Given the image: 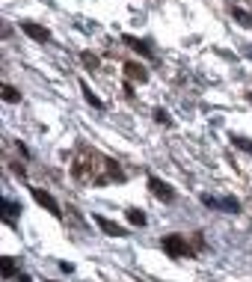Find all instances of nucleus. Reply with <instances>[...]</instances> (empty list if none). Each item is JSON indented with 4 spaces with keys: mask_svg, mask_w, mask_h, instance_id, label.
I'll list each match as a JSON object with an SVG mask.
<instances>
[{
    "mask_svg": "<svg viewBox=\"0 0 252 282\" xmlns=\"http://www.w3.org/2000/svg\"><path fill=\"white\" fill-rule=\"evenodd\" d=\"M125 77L134 80V83H146V80H149V71H146L140 62H125Z\"/></svg>",
    "mask_w": 252,
    "mask_h": 282,
    "instance_id": "0eeeda50",
    "label": "nucleus"
},
{
    "mask_svg": "<svg viewBox=\"0 0 252 282\" xmlns=\"http://www.w3.org/2000/svg\"><path fill=\"white\" fill-rule=\"evenodd\" d=\"M128 220H131L134 226H146V214H143V211H137V208H131V211H128Z\"/></svg>",
    "mask_w": 252,
    "mask_h": 282,
    "instance_id": "4468645a",
    "label": "nucleus"
},
{
    "mask_svg": "<svg viewBox=\"0 0 252 282\" xmlns=\"http://www.w3.org/2000/svg\"><path fill=\"white\" fill-rule=\"evenodd\" d=\"M232 18L244 27V30H252V12H247V9H241V6H232Z\"/></svg>",
    "mask_w": 252,
    "mask_h": 282,
    "instance_id": "1a4fd4ad",
    "label": "nucleus"
},
{
    "mask_svg": "<svg viewBox=\"0 0 252 282\" xmlns=\"http://www.w3.org/2000/svg\"><path fill=\"white\" fill-rule=\"evenodd\" d=\"M71 175L80 184H92V187H104L113 181H125V172L119 169V164L113 158H104L101 152L89 149L86 143L77 146L74 158H71Z\"/></svg>",
    "mask_w": 252,
    "mask_h": 282,
    "instance_id": "f257e3e1",
    "label": "nucleus"
},
{
    "mask_svg": "<svg viewBox=\"0 0 252 282\" xmlns=\"http://www.w3.org/2000/svg\"><path fill=\"white\" fill-rule=\"evenodd\" d=\"M80 62H83V65H86L89 71H95V68L101 65V62H98V56H95L92 51H80Z\"/></svg>",
    "mask_w": 252,
    "mask_h": 282,
    "instance_id": "9b49d317",
    "label": "nucleus"
},
{
    "mask_svg": "<svg viewBox=\"0 0 252 282\" xmlns=\"http://www.w3.org/2000/svg\"><path fill=\"white\" fill-rule=\"evenodd\" d=\"M154 122H160V125H172V119H169V113H166L163 107L154 110Z\"/></svg>",
    "mask_w": 252,
    "mask_h": 282,
    "instance_id": "2eb2a0df",
    "label": "nucleus"
},
{
    "mask_svg": "<svg viewBox=\"0 0 252 282\" xmlns=\"http://www.w3.org/2000/svg\"><path fill=\"white\" fill-rule=\"evenodd\" d=\"M149 187H151V193H154L157 199H163V202H172V199H175V190H172V187H169L166 181L154 178V175L149 178Z\"/></svg>",
    "mask_w": 252,
    "mask_h": 282,
    "instance_id": "423d86ee",
    "label": "nucleus"
},
{
    "mask_svg": "<svg viewBox=\"0 0 252 282\" xmlns=\"http://www.w3.org/2000/svg\"><path fill=\"white\" fill-rule=\"evenodd\" d=\"M92 220H95V226H98V229H101L107 238H125V235H128V232H125V229H122L116 220H110V217H101V214H95Z\"/></svg>",
    "mask_w": 252,
    "mask_h": 282,
    "instance_id": "20e7f679",
    "label": "nucleus"
},
{
    "mask_svg": "<svg viewBox=\"0 0 252 282\" xmlns=\"http://www.w3.org/2000/svg\"><path fill=\"white\" fill-rule=\"evenodd\" d=\"M163 253L169 256V259H193L196 256V250L187 244V238L184 235H163Z\"/></svg>",
    "mask_w": 252,
    "mask_h": 282,
    "instance_id": "f03ea898",
    "label": "nucleus"
},
{
    "mask_svg": "<svg viewBox=\"0 0 252 282\" xmlns=\"http://www.w3.org/2000/svg\"><path fill=\"white\" fill-rule=\"evenodd\" d=\"M247 98H250V101H252V92H247Z\"/></svg>",
    "mask_w": 252,
    "mask_h": 282,
    "instance_id": "6ab92c4d",
    "label": "nucleus"
},
{
    "mask_svg": "<svg viewBox=\"0 0 252 282\" xmlns=\"http://www.w3.org/2000/svg\"><path fill=\"white\" fill-rule=\"evenodd\" d=\"M202 202H205L208 208H223V202H220V199H214V196H208V193H202Z\"/></svg>",
    "mask_w": 252,
    "mask_h": 282,
    "instance_id": "f3484780",
    "label": "nucleus"
},
{
    "mask_svg": "<svg viewBox=\"0 0 252 282\" xmlns=\"http://www.w3.org/2000/svg\"><path fill=\"white\" fill-rule=\"evenodd\" d=\"M30 193H33V199L45 208V211H50L53 217H62V211H59V202L48 193V190H42V187H30Z\"/></svg>",
    "mask_w": 252,
    "mask_h": 282,
    "instance_id": "7ed1b4c3",
    "label": "nucleus"
},
{
    "mask_svg": "<svg viewBox=\"0 0 252 282\" xmlns=\"http://www.w3.org/2000/svg\"><path fill=\"white\" fill-rule=\"evenodd\" d=\"M21 30L33 39V42H50V30L48 27H42V24H36V21H21Z\"/></svg>",
    "mask_w": 252,
    "mask_h": 282,
    "instance_id": "39448f33",
    "label": "nucleus"
},
{
    "mask_svg": "<svg viewBox=\"0 0 252 282\" xmlns=\"http://www.w3.org/2000/svg\"><path fill=\"white\" fill-rule=\"evenodd\" d=\"M0 265H3V277H6V280H9V277H15L18 265H15V259H12V256H3V262H0Z\"/></svg>",
    "mask_w": 252,
    "mask_h": 282,
    "instance_id": "f8f14e48",
    "label": "nucleus"
},
{
    "mask_svg": "<svg viewBox=\"0 0 252 282\" xmlns=\"http://www.w3.org/2000/svg\"><path fill=\"white\" fill-rule=\"evenodd\" d=\"M232 143H235L238 149H244V152H250V155H252V143H250V140H244V137H232Z\"/></svg>",
    "mask_w": 252,
    "mask_h": 282,
    "instance_id": "dca6fc26",
    "label": "nucleus"
},
{
    "mask_svg": "<svg viewBox=\"0 0 252 282\" xmlns=\"http://www.w3.org/2000/svg\"><path fill=\"white\" fill-rule=\"evenodd\" d=\"M3 98H6L9 104H18V101H21V92H18L15 86H9V83H6V86H3Z\"/></svg>",
    "mask_w": 252,
    "mask_h": 282,
    "instance_id": "ddd939ff",
    "label": "nucleus"
},
{
    "mask_svg": "<svg viewBox=\"0 0 252 282\" xmlns=\"http://www.w3.org/2000/svg\"><path fill=\"white\" fill-rule=\"evenodd\" d=\"M205 247V238H202V232H196L193 235V250H202Z\"/></svg>",
    "mask_w": 252,
    "mask_h": 282,
    "instance_id": "a211bd4d",
    "label": "nucleus"
},
{
    "mask_svg": "<svg viewBox=\"0 0 252 282\" xmlns=\"http://www.w3.org/2000/svg\"><path fill=\"white\" fill-rule=\"evenodd\" d=\"M80 92H83V98H86V104H92V107H98V110L104 107V101H101V98H98V95H95V92H92V89H89V86H86L83 80H80Z\"/></svg>",
    "mask_w": 252,
    "mask_h": 282,
    "instance_id": "9d476101",
    "label": "nucleus"
},
{
    "mask_svg": "<svg viewBox=\"0 0 252 282\" xmlns=\"http://www.w3.org/2000/svg\"><path fill=\"white\" fill-rule=\"evenodd\" d=\"M122 42H125L128 48H134L137 54H143V56H154V51L149 48V42H143V39H137V36H122Z\"/></svg>",
    "mask_w": 252,
    "mask_h": 282,
    "instance_id": "6e6552de",
    "label": "nucleus"
}]
</instances>
